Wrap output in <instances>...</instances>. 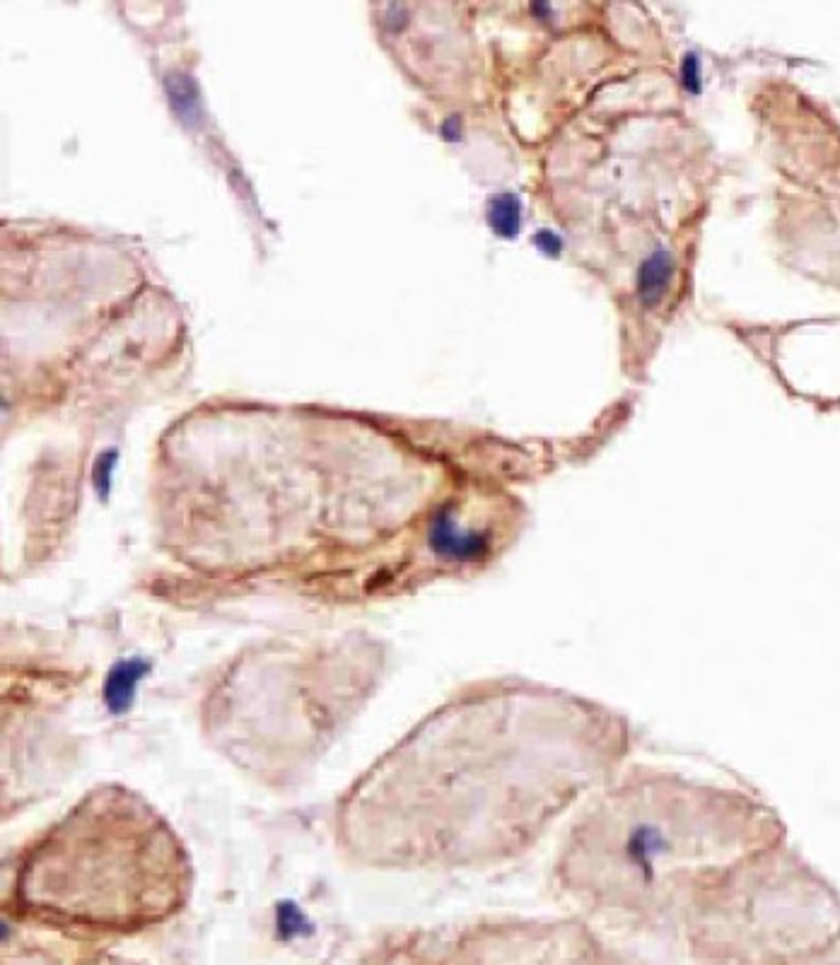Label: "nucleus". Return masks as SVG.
<instances>
[{"label":"nucleus","mask_w":840,"mask_h":965,"mask_svg":"<svg viewBox=\"0 0 840 965\" xmlns=\"http://www.w3.org/2000/svg\"><path fill=\"white\" fill-rule=\"evenodd\" d=\"M633 748L631 720L605 702L529 681L471 686L358 782L346 836L380 866H498L534 850Z\"/></svg>","instance_id":"obj_1"},{"label":"nucleus","mask_w":840,"mask_h":965,"mask_svg":"<svg viewBox=\"0 0 840 965\" xmlns=\"http://www.w3.org/2000/svg\"><path fill=\"white\" fill-rule=\"evenodd\" d=\"M771 840L747 792L625 762L575 808L553 886L601 934L674 941L691 891Z\"/></svg>","instance_id":"obj_2"},{"label":"nucleus","mask_w":840,"mask_h":965,"mask_svg":"<svg viewBox=\"0 0 840 965\" xmlns=\"http://www.w3.org/2000/svg\"><path fill=\"white\" fill-rule=\"evenodd\" d=\"M186 893L184 845L122 788L88 794L34 845L18 874L22 908L78 927L156 924L182 908Z\"/></svg>","instance_id":"obj_3"},{"label":"nucleus","mask_w":840,"mask_h":965,"mask_svg":"<svg viewBox=\"0 0 840 965\" xmlns=\"http://www.w3.org/2000/svg\"><path fill=\"white\" fill-rule=\"evenodd\" d=\"M671 278H674L671 254L665 252V249L653 252L647 259H643L641 266H637V276H635L637 300L649 309L659 307L671 290Z\"/></svg>","instance_id":"obj_4"},{"label":"nucleus","mask_w":840,"mask_h":965,"mask_svg":"<svg viewBox=\"0 0 840 965\" xmlns=\"http://www.w3.org/2000/svg\"><path fill=\"white\" fill-rule=\"evenodd\" d=\"M148 671L146 662H122L116 664L114 669L106 676L104 683V702L114 714H124L128 708H131L134 696H136V686L143 674Z\"/></svg>","instance_id":"obj_5"},{"label":"nucleus","mask_w":840,"mask_h":965,"mask_svg":"<svg viewBox=\"0 0 840 965\" xmlns=\"http://www.w3.org/2000/svg\"><path fill=\"white\" fill-rule=\"evenodd\" d=\"M164 92H168L172 112L180 116L186 126H194L200 118V94L196 82L188 76L176 73L164 80Z\"/></svg>","instance_id":"obj_6"},{"label":"nucleus","mask_w":840,"mask_h":965,"mask_svg":"<svg viewBox=\"0 0 840 965\" xmlns=\"http://www.w3.org/2000/svg\"><path fill=\"white\" fill-rule=\"evenodd\" d=\"M488 222L500 237H507V240L515 237L519 232V222H522V208H519L517 196L498 194L495 198H491Z\"/></svg>","instance_id":"obj_7"},{"label":"nucleus","mask_w":840,"mask_h":965,"mask_svg":"<svg viewBox=\"0 0 840 965\" xmlns=\"http://www.w3.org/2000/svg\"><path fill=\"white\" fill-rule=\"evenodd\" d=\"M681 80L686 92H701V61L695 54H686L681 61Z\"/></svg>","instance_id":"obj_8"}]
</instances>
